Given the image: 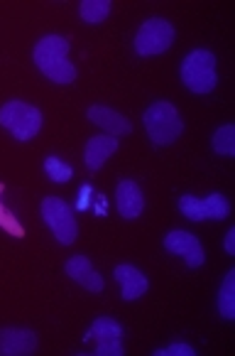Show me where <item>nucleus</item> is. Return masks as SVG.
Segmentation results:
<instances>
[{
	"instance_id": "obj_16",
	"label": "nucleus",
	"mask_w": 235,
	"mask_h": 356,
	"mask_svg": "<svg viewBox=\"0 0 235 356\" xmlns=\"http://www.w3.org/2000/svg\"><path fill=\"white\" fill-rule=\"evenodd\" d=\"M78 15L86 25H101L110 15V0H84L78 8Z\"/></svg>"
},
{
	"instance_id": "obj_17",
	"label": "nucleus",
	"mask_w": 235,
	"mask_h": 356,
	"mask_svg": "<svg viewBox=\"0 0 235 356\" xmlns=\"http://www.w3.org/2000/svg\"><path fill=\"white\" fill-rule=\"evenodd\" d=\"M204 211H206V219L223 221V219H228V214H230V204L223 194H211V197L204 200Z\"/></svg>"
},
{
	"instance_id": "obj_5",
	"label": "nucleus",
	"mask_w": 235,
	"mask_h": 356,
	"mask_svg": "<svg viewBox=\"0 0 235 356\" xmlns=\"http://www.w3.org/2000/svg\"><path fill=\"white\" fill-rule=\"evenodd\" d=\"M40 214L47 221V226L52 229V234L57 236V241L62 246H71L78 236V226L73 219V209L59 197H44L40 204Z\"/></svg>"
},
{
	"instance_id": "obj_4",
	"label": "nucleus",
	"mask_w": 235,
	"mask_h": 356,
	"mask_svg": "<svg viewBox=\"0 0 235 356\" xmlns=\"http://www.w3.org/2000/svg\"><path fill=\"white\" fill-rule=\"evenodd\" d=\"M0 126L15 136V140L27 143L42 131V113L25 101H8L0 108Z\"/></svg>"
},
{
	"instance_id": "obj_13",
	"label": "nucleus",
	"mask_w": 235,
	"mask_h": 356,
	"mask_svg": "<svg viewBox=\"0 0 235 356\" xmlns=\"http://www.w3.org/2000/svg\"><path fill=\"white\" fill-rule=\"evenodd\" d=\"M115 280L121 283V290H123V300H137L147 293L150 283H147L145 273L137 270L135 266H118L115 268Z\"/></svg>"
},
{
	"instance_id": "obj_3",
	"label": "nucleus",
	"mask_w": 235,
	"mask_h": 356,
	"mask_svg": "<svg viewBox=\"0 0 235 356\" xmlns=\"http://www.w3.org/2000/svg\"><path fill=\"white\" fill-rule=\"evenodd\" d=\"M182 81L193 94H211L218 84L216 57L209 49H193L182 62Z\"/></svg>"
},
{
	"instance_id": "obj_7",
	"label": "nucleus",
	"mask_w": 235,
	"mask_h": 356,
	"mask_svg": "<svg viewBox=\"0 0 235 356\" xmlns=\"http://www.w3.org/2000/svg\"><path fill=\"white\" fill-rule=\"evenodd\" d=\"M86 341L96 339V356H123V327L113 317H98L91 325L89 334L84 337Z\"/></svg>"
},
{
	"instance_id": "obj_22",
	"label": "nucleus",
	"mask_w": 235,
	"mask_h": 356,
	"mask_svg": "<svg viewBox=\"0 0 235 356\" xmlns=\"http://www.w3.org/2000/svg\"><path fill=\"white\" fill-rule=\"evenodd\" d=\"M89 204H91V187H89V184H84V187H81V192H78L76 209L78 211H86V209H89Z\"/></svg>"
},
{
	"instance_id": "obj_1",
	"label": "nucleus",
	"mask_w": 235,
	"mask_h": 356,
	"mask_svg": "<svg viewBox=\"0 0 235 356\" xmlns=\"http://www.w3.org/2000/svg\"><path fill=\"white\" fill-rule=\"evenodd\" d=\"M37 69L54 84H71L76 79V67L69 62V42L59 35H47L35 44Z\"/></svg>"
},
{
	"instance_id": "obj_12",
	"label": "nucleus",
	"mask_w": 235,
	"mask_h": 356,
	"mask_svg": "<svg viewBox=\"0 0 235 356\" xmlns=\"http://www.w3.org/2000/svg\"><path fill=\"white\" fill-rule=\"evenodd\" d=\"M89 121L96 123L98 128H103L108 136L113 138H121V136H128L132 131L130 121H128L125 115L118 113L113 108H105V106H91L89 108Z\"/></svg>"
},
{
	"instance_id": "obj_2",
	"label": "nucleus",
	"mask_w": 235,
	"mask_h": 356,
	"mask_svg": "<svg viewBox=\"0 0 235 356\" xmlns=\"http://www.w3.org/2000/svg\"><path fill=\"white\" fill-rule=\"evenodd\" d=\"M145 128L147 136L155 145H169L184 133V121L179 115L177 106L169 101H157L145 111Z\"/></svg>"
},
{
	"instance_id": "obj_14",
	"label": "nucleus",
	"mask_w": 235,
	"mask_h": 356,
	"mask_svg": "<svg viewBox=\"0 0 235 356\" xmlns=\"http://www.w3.org/2000/svg\"><path fill=\"white\" fill-rule=\"evenodd\" d=\"M118 145H121V140L113 136H96L91 138L89 143H86V168L89 170H101L105 165V160H108L110 155H113L115 150H118Z\"/></svg>"
},
{
	"instance_id": "obj_23",
	"label": "nucleus",
	"mask_w": 235,
	"mask_h": 356,
	"mask_svg": "<svg viewBox=\"0 0 235 356\" xmlns=\"http://www.w3.org/2000/svg\"><path fill=\"white\" fill-rule=\"evenodd\" d=\"M225 251L233 256L235 253V229H228V234H225Z\"/></svg>"
},
{
	"instance_id": "obj_9",
	"label": "nucleus",
	"mask_w": 235,
	"mask_h": 356,
	"mask_svg": "<svg viewBox=\"0 0 235 356\" xmlns=\"http://www.w3.org/2000/svg\"><path fill=\"white\" fill-rule=\"evenodd\" d=\"M115 204H118V214H121L123 219L132 221L145 209V194L137 187V182H132V179H121L118 187H115Z\"/></svg>"
},
{
	"instance_id": "obj_11",
	"label": "nucleus",
	"mask_w": 235,
	"mask_h": 356,
	"mask_svg": "<svg viewBox=\"0 0 235 356\" xmlns=\"http://www.w3.org/2000/svg\"><path fill=\"white\" fill-rule=\"evenodd\" d=\"M67 275L78 283L81 288L91 290V293H101L105 288L103 278H101V273H96L91 268V261L86 256H71L67 261Z\"/></svg>"
},
{
	"instance_id": "obj_8",
	"label": "nucleus",
	"mask_w": 235,
	"mask_h": 356,
	"mask_svg": "<svg viewBox=\"0 0 235 356\" xmlns=\"http://www.w3.org/2000/svg\"><path fill=\"white\" fill-rule=\"evenodd\" d=\"M164 248H167L169 253L182 256L189 268H199V266H204V261H206L204 246H201L199 238L193 234H189V231H182V229L169 231V234L164 236Z\"/></svg>"
},
{
	"instance_id": "obj_15",
	"label": "nucleus",
	"mask_w": 235,
	"mask_h": 356,
	"mask_svg": "<svg viewBox=\"0 0 235 356\" xmlns=\"http://www.w3.org/2000/svg\"><path fill=\"white\" fill-rule=\"evenodd\" d=\"M218 312L223 320H235V270H228L218 290Z\"/></svg>"
},
{
	"instance_id": "obj_10",
	"label": "nucleus",
	"mask_w": 235,
	"mask_h": 356,
	"mask_svg": "<svg viewBox=\"0 0 235 356\" xmlns=\"http://www.w3.org/2000/svg\"><path fill=\"white\" fill-rule=\"evenodd\" d=\"M37 349V337L30 330L6 327L0 330V354L3 356H27Z\"/></svg>"
},
{
	"instance_id": "obj_18",
	"label": "nucleus",
	"mask_w": 235,
	"mask_h": 356,
	"mask_svg": "<svg viewBox=\"0 0 235 356\" xmlns=\"http://www.w3.org/2000/svg\"><path fill=\"white\" fill-rule=\"evenodd\" d=\"M214 150L218 152V155H225V157L235 155V128L233 126H223V128L216 131Z\"/></svg>"
},
{
	"instance_id": "obj_19",
	"label": "nucleus",
	"mask_w": 235,
	"mask_h": 356,
	"mask_svg": "<svg viewBox=\"0 0 235 356\" xmlns=\"http://www.w3.org/2000/svg\"><path fill=\"white\" fill-rule=\"evenodd\" d=\"M179 211H182L189 221H206L204 200H196L193 194H184L182 200H179Z\"/></svg>"
},
{
	"instance_id": "obj_6",
	"label": "nucleus",
	"mask_w": 235,
	"mask_h": 356,
	"mask_svg": "<svg viewBox=\"0 0 235 356\" xmlns=\"http://www.w3.org/2000/svg\"><path fill=\"white\" fill-rule=\"evenodd\" d=\"M174 42V27L164 17H150L142 22L135 35V52L140 57H152V54H162L172 47Z\"/></svg>"
},
{
	"instance_id": "obj_21",
	"label": "nucleus",
	"mask_w": 235,
	"mask_h": 356,
	"mask_svg": "<svg viewBox=\"0 0 235 356\" xmlns=\"http://www.w3.org/2000/svg\"><path fill=\"white\" fill-rule=\"evenodd\" d=\"M155 354L157 356H196V351L189 344H169L167 349H159V351H155Z\"/></svg>"
},
{
	"instance_id": "obj_20",
	"label": "nucleus",
	"mask_w": 235,
	"mask_h": 356,
	"mask_svg": "<svg viewBox=\"0 0 235 356\" xmlns=\"http://www.w3.org/2000/svg\"><path fill=\"white\" fill-rule=\"evenodd\" d=\"M44 172L49 175V179L52 182H57V184H64V182H69L71 179V168H69L64 160H59V157H54V155H49L47 160H44Z\"/></svg>"
}]
</instances>
